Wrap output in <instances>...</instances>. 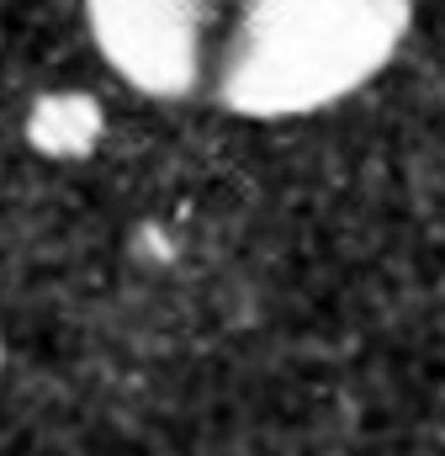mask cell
<instances>
[{"instance_id": "4", "label": "cell", "mask_w": 445, "mask_h": 456, "mask_svg": "<svg viewBox=\"0 0 445 456\" xmlns=\"http://www.w3.org/2000/svg\"><path fill=\"white\" fill-rule=\"evenodd\" d=\"M0 361H5V350H0Z\"/></svg>"}, {"instance_id": "1", "label": "cell", "mask_w": 445, "mask_h": 456, "mask_svg": "<svg viewBox=\"0 0 445 456\" xmlns=\"http://www.w3.org/2000/svg\"><path fill=\"white\" fill-rule=\"evenodd\" d=\"M409 0H249L222 59V107L239 117L324 112L392 64Z\"/></svg>"}, {"instance_id": "2", "label": "cell", "mask_w": 445, "mask_h": 456, "mask_svg": "<svg viewBox=\"0 0 445 456\" xmlns=\"http://www.w3.org/2000/svg\"><path fill=\"white\" fill-rule=\"evenodd\" d=\"M91 37L111 69L149 96H181L202 75L207 0H85Z\"/></svg>"}, {"instance_id": "3", "label": "cell", "mask_w": 445, "mask_h": 456, "mask_svg": "<svg viewBox=\"0 0 445 456\" xmlns=\"http://www.w3.org/2000/svg\"><path fill=\"white\" fill-rule=\"evenodd\" d=\"M27 143L48 159H85L101 143V107L85 91H53L27 112Z\"/></svg>"}]
</instances>
